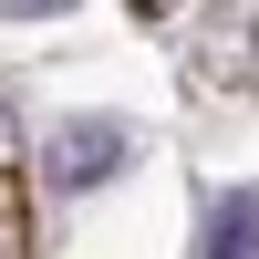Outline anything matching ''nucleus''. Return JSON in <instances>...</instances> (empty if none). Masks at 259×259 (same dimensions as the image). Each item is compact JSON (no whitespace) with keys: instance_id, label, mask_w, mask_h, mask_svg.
<instances>
[{"instance_id":"nucleus-1","label":"nucleus","mask_w":259,"mask_h":259,"mask_svg":"<svg viewBox=\"0 0 259 259\" xmlns=\"http://www.w3.org/2000/svg\"><path fill=\"white\" fill-rule=\"evenodd\" d=\"M124 156H135V124L124 114H73V124L41 135V187H52V197H94Z\"/></svg>"},{"instance_id":"nucleus-2","label":"nucleus","mask_w":259,"mask_h":259,"mask_svg":"<svg viewBox=\"0 0 259 259\" xmlns=\"http://www.w3.org/2000/svg\"><path fill=\"white\" fill-rule=\"evenodd\" d=\"M259 249V187H218V207L197 218V259H249Z\"/></svg>"},{"instance_id":"nucleus-3","label":"nucleus","mask_w":259,"mask_h":259,"mask_svg":"<svg viewBox=\"0 0 259 259\" xmlns=\"http://www.w3.org/2000/svg\"><path fill=\"white\" fill-rule=\"evenodd\" d=\"M0 259H11V228H0Z\"/></svg>"}]
</instances>
